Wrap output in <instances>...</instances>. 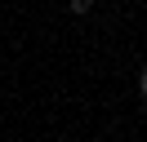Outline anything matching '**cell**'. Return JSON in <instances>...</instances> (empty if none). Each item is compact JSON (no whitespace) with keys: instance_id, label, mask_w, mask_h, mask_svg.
I'll return each instance as SVG.
<instances>
[{"instance_id":"obj_1","label":"cell","mask_w":147,"mask_h":142,"mask_svg":"<svg viewBox=\"0 0 147 142\" xmlns=\"http://www.w3.org/2000/svg\"><path fill=\"white\" fill-rule=\"evenodd\" d=\"M94 9V0H67V13H76V18H85Z\"/></svg>"}]
</instances>
